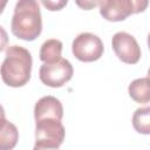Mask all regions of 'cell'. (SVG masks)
Here are the masks:
<instances>
[{
	"instance_id": "e0dca14e",
	"label": "cell",
	"mask_w": 150,
	"mask_h": 150,
	"mask_svg": "<svg viewBox=\"0 0 150 150\" xmlns=\"http://www.w3.org/2000/svg\"><path fill=\"white\" fill-rule=\"evenodd\" d=\"M6 114H5V109L4 107L0 104V129L2 128V125L6 123Z\"/></svg>"
},
{
	"instance_id": "7c38bea8",
	"label": "cell",
	"mask_w": 150,
	"mask_h": 150,
	"mask_svg": "<svg viewBox=\"0 0 150 150\" xmlns=\"http://www.w3.org/2000/svg\"><path fill=\"white\" fill-rule=\"evenodd\" d=\"M132 127L138 134H150V108L143 107L135 110L132 115Z\"/></svg>"
},
{
	"instance_id": "5bb4252c",
	"label": "cell",
	"mask_w": 150,
	"mask_h": 150,
	"mask_svg": "<svg viewBox=\"0 0 150 150\" xmlns=\"http://www.w3.org/2000/svg\"><path fill=\"white\" fill-rule=\"evenodd\" d=\"M8 46V34L2 26H0V52L7 49Z\"/></svg>"
},
{
	"instance_id": "8992f818",
	"label": "cell",
	"mask_w": 150,
	"mask_h": 150,
	"mask_svg": "<svg viewBox=\"0 0 150 150\" xmlns=\"http://www.w3.org/2000/svg\"><path fill=\"white\" fill-rule=\"evenodd\" d=\"M111 46L118 60L124 63L135 64L141 59L142 53L138 42L131 34L127 32H117L114 34Z\"/></svg>"
},
{
	"instance_id": "4fadbf2b",
	"label": "cell",
	"mask_w": 150,
	"mask_h": 150,
	"mask_svg": "<svg viewBox=\"0 0 150 150\" xmlns=\"http://www.w3.org/2000/svg\"><path fill=\"white\" fill-rule=\"evenodd\" d=\"M67 0H57V1H53V0H42L41 4L48 8L49 11H60L62 7H64L67 5Z\"/></svg>"
},
{
	"instance_id": "7a4b0ae2",
	"label": "cell",
	"mask_w": 150,
	"mask_h": 150,
	"mask_svg": "<svg viewBox=\"0 0 150 150\" xmlns=\"http://www.w3.org/2000/svg\"><path fill=\"white\" fill-rule=\"evenodd\" d=\"M11 30L14 36L25 41H33L41 34L42 18L38 1L20 0L15 4Z\"/></svg>"
},
{
	"instance_id": "9c48e42d",
	"label": "cell",
	"mask_w": 150,
	"mask_h": 150,
	"mask_svg": "<svg viewBox=\"0 0 150 150\" xmlns=\"http://www.w3.org/2000/svg\"><path fill=\"white\" fill-rule=\"evenodd\" d=\"M129 96L137 103L146 104L150 101V81L149 77H141L134 80L128 87Z\"/></svg>"
},
{
	"instance_id": "277c9868",
	"label": "cell",
	"mask_w": 150,
	"mask_h": 150,
	"mask_svg": "<svg viewBox=\"0 0 150 150\" xmlns=\"http://www.w3.org/2000/svg\"><path fill=\"white\" fill-rule=\"evenodd\" d=\"M104 50L102 40L89 32L80 33L71 43L73 55L82 62H94L97 61Z\"/></svg>"
},
{
	"instance_id": "52a82bcc",
	"label": "cell",
	"mask_w": 150,
	"mask_h": 150,
	"mask_svg": "<svg viewBox=\"0 0 150 150\" xmlns=\"http://www.w3.org/2000/svg\"><path fill=\"white\" fill-rule=\"evenodd\" d=\"M66 130L61 121L47 118L35 122V142L60 148L64 141Z\"/></svg>"
},
{
	"instance_id": "3957f363",
	"label": "cell",
	"mask_w": 150,
	"mask_h": 150,
	"mask_svg": "<svg viewBox=\"0 0 150 150\" xmlns=\"http://www.w3.org/2000/svg\"><path fill=\"white\" fill-rule=\"evenodd\" d=\"M149 2L146 0H101L98 1L100 14L107 21L117 22L129 15L144 12Z\"/></svg>"
},
{
	"instance_id": "8fae6325",
	"label": "cell",
	"mask_w": 150,
	"mask_h": 150,
	"mask_svg": "<svg viewBox=\"0 0 150 150\" xmlns=\"http://www.w3.org/2000/svg\"><path fill=\"white\" fill-rule=\"evenodd\" d=\"M19 141V130L9 121L0 129V150H13Z\"/></svg>"
},
{
	"instance_id": "9a60e30c",
	"label": "cell",
	"mask_w": 150,
	"mask_h": 150,
	"mask_svg": "<svg viewBox=\"0 0 150 150\" xmlns=\"http://www.w3.org/2000/svg\"><path fill=\"white\" fill-rule=\"evenodd\" d=\"M76 4H77L80 7H82L83 9H90L91 7L98 6V1H84V2H82V1H76Z\"/></svg>"
},
{
	"instance_id": "6da1fadb",
	"label": "cell",
	"mask_w": 150,
	"mask_h": 150,
	"mask_svg": "<svg viewBox=\"0 0 150 150\" xmlns=\"http://www.w3.org/2000/svg\"><path fill=\"white\" fill-rule=\"evenodd\" d=\"M33 59L28 49L22 46H9L0 66V75L5 84L12 88L23 87L30 79Z\"/></svg>"
},
{
	"instance_id": "2e32d148",
	"label": "cell",
	"mask_w": 150,
	"mask_h": 150,
	"mask_svg": "<svg viewBox=\"0 0 150 150\" xmlns=\"http://www.w3.org/2000/svg\"><path fill=\"white\" fill-rule=\"evenodd\" d=\"M33 150H59V148L56 146H52V145H47V144H42V143H38L35 142Z\"/></svg>"
},
{
	"instance_id": "ba28073f",
	"label": "cell",
	"mask_w": 150,
	"mask_h": 150,
	"mask_svg": "<svg viewBox=\"0 0 150 150\" xmlns=\"http://www.w3.org/2000/svg\"><path fill=\"white\" fill-rule=\"evenodd\" d=\"M63 117V107L59 98L54 96H43L35 103L34 107V118L35 122L41 120H56L61 121Z\"/></svg>"
},
{
	"instance_id": "5b68a950",
	"label": "cell",
	"mask_w": 150,
	"mask_h": 150,
	"mask_svg": "<svg viewBox=\"0 0 150 150\" xmlns=\"http://www.w3.org/2000/svg\"><path fill=\"white\" fill-rule=\"evenodd\" d=\"M74 68L66 59H60L53 63H43L39 69L41 82L52 88H60L71 80Z\"/></svg>"
},
{
	"instance_id": "30bf717a",
	"label": "cell",
	"mask_w": 150,
	"mask_h": 150,
	"mask_svg": "<svg viewBox=\"0 0 150 150\" xmlns=\"http://www.w3.org/2000/svg\"><path fill=\"white\" fill-rule=\"evenodd\" d=\"M62 42L57 39H49L45 41L40 48L39 56L43 63H53L61 59L62 54Z\"/></svg>"
},
{
	"instance_id": "ac0fdd59",
	"label": "cell",
	"mask_w": 150,
	"mask_h": 150,
	"mask_svg": "<svg viewBox=\"0 0 150 150\" xmlns=\"http://www.w3.org/2000/svg\"><path fill=\"white\" fill-rule=\"evenodd\" d=\"M6 5H7V1L6 0H0V14L4 12V8L6 7Z\"/></svg>"
}]
</instances>
